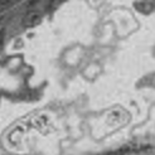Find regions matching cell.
Returning a JSON list of instances; mask_svg holds the SVG:
<instances>
[{
	"mask_svg": "<svg viewBox=\"0 0 155 155\" xmlns=\"http://www.w3.org/2000/svg\"><path fill=\"white\" fill-rule=\"evenodd\" d=\"M10 2H12V0H0V9L4 8V6H6Z\"/></svg>",
	"mask_w": 155,
	"mask_h": 155,
	"instance_id": "obj_1",
	"label": "cell"
}]
</instances>
